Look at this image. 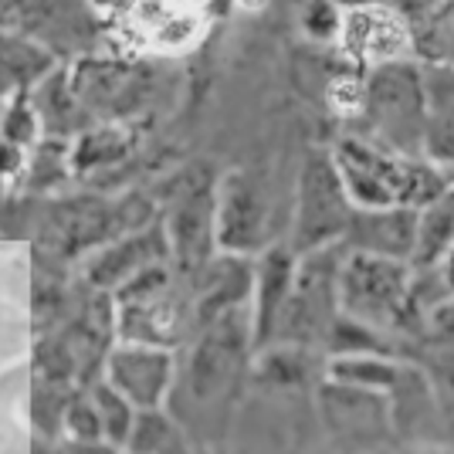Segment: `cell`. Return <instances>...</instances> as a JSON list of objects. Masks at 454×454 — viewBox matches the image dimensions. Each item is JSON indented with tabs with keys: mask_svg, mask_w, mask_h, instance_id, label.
Returning a JSON list of instances; mask_svg holds the SVG:
<instances>
[{
	"mask_svg": "<svg viewBox=\"0 0 454 454\" xmlns=\"http://www.w3.org/2000/svg\"><path fill=\"white\" fill-rule=\"evenodd\" d=\"M72 143L68 139H38L24 170V193L48 197L72 180Z\"/></svg>",
	"mask_w": 454,
	"mask_h": 454,
	"instance_id": "cell-23",
	"label": "cell"
},
{
	"mask_svg": "<svg viewBox=\"0 0 454 454\" xmlns=\"http://www.w3.org/2000/svg\"><path fill=\"white\" fill-rule=\"evenodd\" d=\"M342 51L349 55L353 65H360L363 72L387 65V61H403L417 55L414 27L397 7L380 4V0H356L346 4L342 14Z\"/></svg>",
	"mask_w": 454,
	"mask_h": 454,
	"instance_id": "cell-10",
	"label": "cell"
},
{
	"mask_svg": "<svg viewBox=\"0 0 454 454\" xmlns=\"http://www.w3.org/2000/svg\"><path fill=\"white\" fill-rule=\"evenodd\" d=\"M356 204L342 184L333 150H309L295 184V210L288 245L299 254L325 245H340L349 231Z\"/></svg>",
	"mask_w": 454,
	"mask_h": 454,
	"instance_id": "cell-6",
	"label": "cell"
},
{
	"mask_svg": "<svg viewBox=\"0 0 454 454\" xmlns=\"http://www.w3.org/2000/svg\"><path fill=\"white\" fill-rule=\"evenodd\" d=\"M0 139H7V143H18V146H35L41 139V119L35 113V102H31V95H14V98H7V106H4V113H0Z\"/></svg>",
	"mask_w": 454,
	"mask_h": 454,
	"instance_id": "cell-28",
	"label": "cell"
},
{
	"mask_svg": "<svg viewBox=\"0 0 454 454\" xmlns=\"http://www.w3.org/2000/svg\"><path fill=\"white\" fill-rule=\"evenodd\" d=\"M346 4L340 0H309L302 7V31L316 41H340Z\"/></svg>",
	"mask_w": 454,
	"mask_h": 454,
	"instance_id": "cell-29",
	"label": "cell"
},
{
	"mask_svg": "<svg viewBox=\"0 0 454 454\" xmlns=\"http://www.w3.org/2000/svg\"><path fill=\"white\" fill-rule=\"evenodd\" d=\"M129 451L136 454H176L187 451V434L163 407H146L136 414L133 434H129Z\"/></svg>",
	"mask_w": 454,
	"mask_h": 454,
	"instance_id": "cell-25",
	"label": "cell"
},
{
	"mask_svg": "<svg viewBox=\"0 0 454 454\" xmlns=\"http://www.w3.org/2000/svg\"><path fill=\"white\" fill-rule=\"evenodd\" d=\"M299 251L288 241L268 245L254 262V292H251V322H254V353L271 346L275 325L295 285Z\"/></svg>",
	"mask_w": 454,
	"mask_h": 454,
	"instance_id": "cell-15",
	"label": "cell"
},
{
	"mask_svg": "<svg viewBox=\"0 0 454 454\" xmlns=\"http://www.w3.org/2000/svg\"><path fill=\"white\" fill-rule=\"evenodd\" d=\"M414 275V262L346 247L340 268L342 312L387 333V336H394V340L417 336Z\"/></svg>",
	"mask_w": 454,
	"mask_h": 454,
	"instance_id": "cell-2",
	"label": "cell"
},
{
	"mask_svg": "<svg viewBox=\"0 0 454 454\" xmlns=\"http://www.w3.org/2000/svg\"><path fill=\"white\" fill-rule=\"evenodd\" d=\"M176 373V353L170 346H150V342L119 340L106 356L102 377L115 383L139 411L163 407Z\"/></svg>",
	"mask_w": 454,
	"mask_h": 454,
	"instance_id": "cell-12",
	"label": "cell"
},
{
	"mask_svg": "<svg viewBox=\"0 0 454 454\" xmlns=\"http://www.w3.org/2000/svg\"><path fill=\"white\" fill-rule=\"evenodd\" d=\"M420 340L454 342V292H448V295H444V299L427 312L424 329H420Z\"/></svg>",
	"mask_w": 454,
	"mask_h": 454,
	"instance_id": "cell-30",
	"label": "cell"
},
{
	"mask_svg": "<svg viewBox=\"0 0 454 454\" xmlns=\"http://www.w3.org/2000/svg\"><path fill=\"white\" fill-rule=\"evenodd\" d=\"M424 119H427V89H424V65L417 58L387 61L366 72L360 136L403 156H424Z\"/></svg>",
	"mask_w": 454,
	"mask_h": 454,
	"instance_id": "cell-3",
	"label": "cell"
},
{
	"mask_svg": "<svg viewBox=\"0 0 454 454\" xmlns=\"http://www.w3.org/2000/svg\"><path fill=\"white\" fill-rule=\"evenodd\" d=\"M61 61L44 41L0 27V98L31 92Z\"/></svg>",
	"mask_w": 454,
	"mask_h": 454,
	"instance_id": "cell-20",
	"label": "cell"
},
{
	"mask_svg": "<svg viewBox=\"0 0 454 454\" xmlns=\"http://www.w3.org/2000/svg\"><path fill=\"white\" fill-rule=\"evenodd\" d=\"M187 305H193V295H180V278L156 292L150 299H136V302H115L119 312V340L129 342H150V346H170L176 349L187 325H197V316L187 312Z\"/></svg>",
	"mask_w": 454,
	"mask_h": 454,
	"instance_id": "cell-14",
	"label": "cell"
},
{
	"mask_svg": "<svg viewBox=\"0 0 454 454\" xmlns=\"http://www.w3.org/2000/svg\"><path fill=\"white\" fill-rule=\"evenodd\" d=\"M271 204L265 187L238 170L217 180V247L231 254H262L268 247Z\"/></svg>",
	"mask_w": 454,
	"mask_h": 454,
	"instance_id": "cell-11",
	"label": "cell"
},
{
	"mask_svg": "<svg viewBox=\"0 0 454 454\" xmlns=\"http://www.w3.org/2000/svg\"><path fill=\"white\" fill-rule=\"evenodd\" d=\"M65 437H72L65 448L72 451H115L113 444L102 434V420H98V407L92 400V390L82 387L75 390V397L68 400V411H65Z\"/></svg>",
	"mask_w": 454,
	"mask_h": 454,
	"instance_id": "cell-27",
	"label": "cell"
},
{
	"mask_svg": "<svg viewBox=\"0 0 454 454\" xmlns=\"http://www.w3.org/2000/svg\"><path fill=\"white\" fill-rule=\"evenodd\" d=\"M163 258H173V251L163 217H160L156 224L119 234L113 241L89 251L85 262H82V278L95 288L115 292L126 278H133L139 268H146L150 262H163Z\"/></svg>",
	"mask_w": 454,
	"mask_h": 454,
	"instance_id": "cell-13",
	"label": "cell"
},
{
	"mask_svg": "<svg viewBox=\"0 0 454 454\" xmlns=\"http://www.w3.org/2000/svg\"><path fill=\"white\" fill-rule=\"evenodd\" d=\"M82 387H65V383H41L31 387V431H35V448H51L65 437V411L68 400L75 397Z\"/></svg>",
	"mask_w": 454,
	"mask_h": 454,
	"instance_id": "cell-24",
	"label": "cell"
},
{
	"mask_svg": "<svg viewBox=\"0 0 454 454\" xmlns=\"http://www.w3.org/2000/svg\"><path fill=\"white\" fill-rule=\"evenodd\" d=\"M190 282H193V316H197V325H204L227 309L251 302L254 262L247 254L224 251V258H210Z\"/></svg>",
	"mask_w": 454,
	"mask_h": 454,
	"instance_id": "cell-17",
	"label": "cell"
},
{
	"mask_svg": "<svg viewBox=\"0 0 454 454\" xmlns=\"http://www.w3.org/2000/svg\"><path fill=\"white\" fill-rule=\"evenodd\" d=\"M451 247H454V184L444 193H437L431 204L420 207L414 265L437 268Z\"/></svg>",
	"mask_w": 454,
	"mask_h": 454,
	"instance_id": "cell-22",
	"label": "cell"
},
{
	"mask_svg": "<svg viewBox=\"0 0 454 454\" xmlns=\"http://www.w3.org/2000/svg\"><path fill=\"white\" fill-rule=\"evenodd\" d=\"M89 390H92V400H95V407H98L102 434H106V441L113 444L115 451H122V448L129 444V434H133V424H136L139 407H136L133 400L126 397V394H122L115 383H109L106 377L95 380Z\"/></svg>",
	"mask_w": 454,
	"mask_h": 454,
	"instance_id": "cell-26",
	"label": "cell"
},
{
	"mask_svg": "<svg viewBox=\"0 0 454 454\" xmlns=\"http://www.w3.org/2000/svg\"><path fill=\"white\" fill-rule=\"evenodd\" d=\"M133 153V129L126 122H95L72 139V170H113Z\"/></svg>",
	"mask_w": 454,
	"mask_h": 454,
	"instance_id": "cell-21",
	"label": "cell"
},
{
	"mask_svg": "<svg viewBox=\"0 0 454 454\" xmlns=\"http://www.w3.org/2000/svg\"><path fill=\"white\" fill-rule=\"evenodd\" d=\"M316 407L325 434L340 437L342 448H383L390 437H400L390 397L370 387L322 377Z\"/></svg>",
	"mask_w": 454,
	"mask_h": 454,
	"instance_id": "cell-8",
	"label": "cell"
},
{
	"mask_svg": "<svg viewBox=\"0 0 454 454\" xmlns=\"http://www.w3.org/2000/svg\"><path fill=\"white\" fill-rule=\"evenodd\" d=\"M336 167L356 207H424L454 184V170L431 156H403L366 136H342L333 146Z\"/></svg>",
	"mask_w": 454,
	"mask_h": 454,
	"instance_id": "cell-1",
	"label": "cell"
},
{
	"mask_svg": "<svg viewBox=\"0 0 454 454\" xmlns=\"http://www.w3.org/2000/svg\"><path fill=\"white\" fill-rule=\"evenodd\" d=\"M427 119H424V156L454 170V61L424 65Z\"/></svg>",
	"mask_w": 454,
	"mask_h": 454,
	"instance_id": "cell-19",
	"label": "cell"
},
{
	"mask_svg": "<svg viewBox=\"0 0 454 454\" xmlns=\"http://www.w3.org/2000/svg\"><path fill=\"white\" fill-rule=\"evenodd\" d=\"M72 89L95 115V122H136L156 106L167 85V68L150 61H122V58L78 55L68 61Z\"/></svg>",
	"mask_w": 454,
	"mask_h": 454,
	"instance_id": "cell-4",
	"label": "cell"
},
{
	"mask_svg": "<svg viewBox=\"0 0 454 454\" xmlns=\"http://www.w3.org/2000/svg\"><path fill=\"white\" fill-rule=\"evenodd\" d=\"M346 245H325L316 251L299 254L295 268V285L292 295L285 302L278 325H275V340L288 346H302L312 353H322L329 329L342 316L340 305V268Z\"/></svg>",
	"mask_w": 454,
	"mask_h": 454,
	"instance_id": "cell-5",
	"label": "cell"
},
{
	"mask_svg": "<svg viewBox=\"0 0 454 454\" xmlns=\"http://www.w3.org/2000/svg\"><path fill=\"white\" fill-rule=\"evenodd\" d=\"M27 95H31L35 113L41 119V139H68L72 143L89 126H95V115L85 109V102L72 89L68 61L55 65Z\"/></svg>",
	"mask_w": 454,
	"mask_h": 454,
	"instance_id": "cell-18",
	"label": "cell"
},
{
	"mask_svg": "<svg viewBox=\"0 0 454 454\" xmlns=\"http://www.w3.org/2000/svg\"><path fill=\"white\" fill-rule=\"evenodd\" d=\"M417 207H356L349 231L342 238V245L349 251H370L383 258H400V262H414L417 251Z\"/></svg>",
	"mask_w": 454,
	"mask_h": 454,
	"instance_id": "cell-16",
	"label": "cell"
},
{
	"mask_svg": "<svg viewBox=\"0 0 454 454\" xmlns=\"http://www.w3.org/2000/svg\"><path fill=\"white\" fill-rule=\"evenodd\" d=\"M0 27L44 41L65 61L89 55L98 44V20L89 0H0Z\"/></svg>",
	"mask_w": 454,
	"mask_h": 454,
	"instance_id": "cell-9",
	"label": "cell"
},
{
	"mask_svg": "<svg viewBox=\"0 0 454 454\" xmlns=\"http://www.w3.org/2000/svg\"><path fill=\"white\" fill-rule=\"evenodd\" d=\"M173 265L184 275H197L217 247V180L207 170H187L176 176L170 204L163 210Z\"/></svg>",
	"mask_w": 454,
	"mask_h": 454,
	"instance_id": "cell-7",
	"label": "cell"
}]
</instances>
